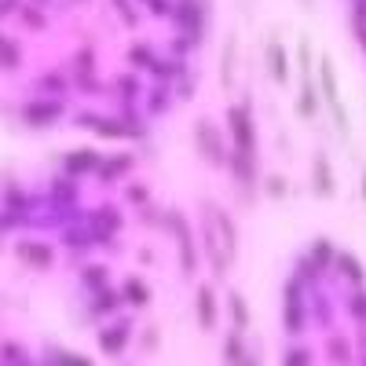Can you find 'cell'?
Wrapping results in <instances>:
<instances>
[{
	"label": "cell",
	"instance_id": "cell-7",
	"mask_svg": "<svg viewBox=\"0 0 366 366\" xmlns=\"http://www.w3.org/2000/svg\"><path fill=\"white\" fill-rule=\"evenodd\" d=\"M125 296H128V301H135V304H147V286H143V282H135V279H128Z\"/></svg>",
	"mask_w": 366,
	"mask_h": 366
},
{
	"label": "cell",
	"instance_id": "cell-2",
	"mask_svg": "<svg viewBox=\"0 0 366 366\" xmlns=\"http://www.w3.org/2000/svg\"><path fill=\"white\" fill-rule=\"evenodd\" d=\"M198 315L201 326H213V289H198Z\"/></svg>",
	"mask_w": 366,
	"mask_h": 366
},
{
	"label": "cell",
	"instance_id": "cell-15",
	"mask_svg": "<svg viewBox=\"0 0 366 366\" xmlns=\"http://www.w3.org/2000/svg\"><path fill=\"white\" fill-rule=\"evenodd\" d=\"M267 191H271V194H282V191H286V183H282V179H271V183H267Z\"/></svg>",
	"mask_w": 366,
	"mask_h": 366
},
{
	"label": "cell",
	"instance_id": "cell-9",
	"mask_svg": "<svg viewBox=\"0 0 366 366\" xmlns=\"http://www.w3.org/2000/svg\"><path fill=\"white\" fill-rule=\"evenodd\" d=\"M227 359H231V362H245V352H242V345H238L235 337L227 340Z\"/></svg>",
	"mask_w": 366,
	"mask_h": 366
},
{
	"label": "cell",
	"instance_id": "cell-5",
	"mask_svg": "<svg viewBox=\"0 0 366 366\" xmlns=\"http://www.w3.org/2000/svg\"><path fill=\"white\" fill-rule=\"evenodd\" d=\"M271 74L279 81H286V55H282L279 44H271Z\"/></svg>",
	"mask_w": 366,
	"mask_h": 366
},
{
	"label": "cell",
	"instance_id": "cell-18",
	"mask_svg": "<svg viewBox=\"0 0 366 366\" xmlns=\"http://www.w3.org/2000/svg\"><path fill=\"white\" fill-rule=\"evenodd\" d=\"M362 44H366V33H362Z\"/></svg>",
	"mask_w": 366,
	"mask_h": 366
},
{
	"label": "cell",
	"instance_id": "cell-13",
	"mask_svg": "<svg viewBox=\"0 0 366 366\" xmlns=\"http://www.w3.org/2000/svg\"><path fill=\"white\" fill-rule=\"evenodd\" d=\"M103 345H106V348H121V333H110V337H103Z\"/></svg>",
	"mask_w": 366,
	"mask_h": 366
},
{
	"label": "cell",
	"instance_id": "cell-3",
	"mask_svg": "<svg viewBox=\"0 0 366 366\" xmlns=\"http://www.w3.org/2000/svg\"><path fill=\"white\" fill-rule=\"evenodd\" d=\"M15 253H18V257H26V260H33L37 267H44V264L52 260V253H48V249H40V245H18Z\"/></svg>",
	"mask_w": 366,
	"mask_h": 366
},
{
	"label": "cell",
	"instance_id": "cell-11",
	"mask_svg": "<svg viewBox=\"0 0 366 366\" xmlns=\"http://www.w3.org/2000/svg\"><path fill=\"white\" fill-rule=\"evenodd\" d=\"M92 165V154H81V157H70V169H88Z\"/></svg>",
	"mask_w": 366,
	"mask_h": 366
},
{
	"label": "cell",
	"instance_id": "cell-17",
	"mask_svg": "<svg viewBox=\"0 0 366 366\" xmlns=\"http://www.w3.org/2000/svg\"><path fill=\"white\" fill-rule=\"evenodd\" d=\"M362 194H366V176H362Z\"/></svg>",
	"mask_w": 366,
	"mask_h": 366
},
{
	"label": "cell",
	"instance_id": "cell-10",
	"mask_svg": "<svg viewBox=\"0 0 366 366\" xmlns=\"http://www.w3.org/2000/svg\"><path fill=\"white\" fill-rule=\"evenodd\" d=\"M340 267H345V271L352 274V279H362V271H359V264H355L352 257H340Z\"/></svg>",
	"mask_w": 366,
	"mask_h": 366
},
{
	"label": "cell",
	"instance_id": "cell-16",
	"mask_svg": "<svg viewBox=\"0 0 366 366\" xmlns=\"http://www.w3.org/2000/svg\"><path fill=\"white\" fill-rule=\"evenodd\" d=\"M355 308H359V311L366 315V296H359V304H355Z\"/></svg>",
	"mask_w": 366,
	"mask_h": 366
},
{
	"label": "cell",
	"instance_id": "cell-4",
	"mask_svg": "<svg viewBox=\"0 0 366 366\" xmlns=\"http://www.w3.org/2000/svg\"><path fill=\"white\" fill-rule=\"evenodd\" d=\"M315 187H318V194H330V165H326V157L315 162Z\"/></svg>",
	"mask_w": 366,
	"mask_h": 366
},
{
	"label": "cell",
	"instance_id": "cell-6",
	"mask_svg": "<svg viewBox=\"0 0 366 366\" xmlns=\"http://www.w3.org/2000/svg\"><path fill=\"white\" fill-rule=\"evenodd\" d=\"M323 92H326V99L337 106V88H333V66L323 62Z\"/></svg>",
	"mask_w": 366,
	"mask_h": 366
},
{
	"label": "cell",
	"instance_id": "cell-8",
	"mask_svg": "<svg viewBox=\"0 0 366 366\" xmlns=\"http://www.w3.org/2000/svg\"><path fill=\"white\" fill-rule=\"evenodd\" d=\"M231 308H235V326H249V315H245V304H242V296H231Z\"/></svg>",
	"mask_w": 366,
	"mask_h": 366
},
{
	"label": "cell",
	"instance_id": "cell-14",
	"mask_svg": "<svg viewBox=\"0 0 366 366\" xmlns=\"http://www.w3.org/2000/svg\"><path fill=\"white\" fill-rule=\"evenodd\" d=\"M4 55H8V59H4V62H8V66H15V62H18V52H15V48H11V44H4Z\"/></svg>",
	"mask_w": 366,
	"mask_h": 366
},
{
	"label": "cell",
	"instance_id": "cell-12",
	"mask_svg": "<svg viewBox=\"0 0 366 366\" xmlns=\"http://www.w3.org/2000/svg\"><path fill=\"white\" fill-rule=\"evenodd\" d=\"M315 260H323V264L330 260V245H326V242H318V245H315Z\"/></svg>",
	"mask_w": 366,
	"mask_h": 366
},
{
	"label": "cell",
	"instance_id": "cell-1",
	"mask_svg": "<svg viewBox=\"0 0 366 366\" xmlns=\"http://www.w3.org/2000/svg\"><path fill=\"white\" fill-rule=\"evenodd\" d=\"M231 128H235L238 150H242V154H249V150H253V125H249L245 110H231Z\"/></svg>",
	"mask_w": 366,
	"mask_h": 366
}]
</instances>
